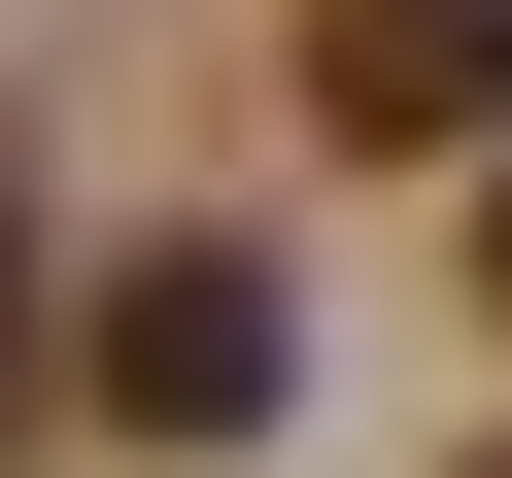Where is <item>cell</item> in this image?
<instances>
[{
	"mask_svg": "<svg viewBox=\"0 0 512 478\" xmlns=\"http://www.w3.org/2000/svg\"><path fill=\"white\" fill-rule=\"evenodd\" d=\"M69 376H103V444H274L308 308H274V239H103V308H69Z\"/></svg>",
	"mask_w": 512,
	"mask_h": 478,
	"instance_id": "obj_1",
	"label": "cell"
},
{
	"mask_svg": "<svg viewBox=\"0 0 512 478\" xmlns=\"http://www.w3.org/2000/svg\"><path fill=\"white\" fill-rule=\"evenodd\" d=\"M308 103L410 171H512V0H308Z\"/></svg>",
	"mask_w": 512,
	"mask_h": 478,
	"instance_id": "obj_2",
	"label": "cell"
},
{
	"mask_svg": "<svg viewBox=\"0 0 512 478\" xmlns=\"http://www.w3.org/2000/svg\"><path fill=\"white\" fill-rule=\"evenodd\" d=\"M0 444H35V274H0Z\"/></svg>",
	"mask_w": 512,
	"mask_h": 478,
	"instance_id": "obj_3",
	"label": "cell"
},
{
	"mask_svg": "<svg viewBox=\"0 0 512 478\" xmlns=\"http://www.w3.org/2000/svg\"><path fill=\"white\" fill-rule=\"evenodd\" d=\"M478 308H512V171H478Z\"/></svg>",
	"mask_w": 512,
	"mask_h": 478,
	"instance_id": "obj_4",
	"label": "cell"
},
{
	"mask_svg": "<svg viewBox=\"0 0 512 478\" xmlns=\"http://www.w3.org/2000/svg\"><path fill=\"white\" fill-rule=\"evenodd\" d=\"M444 478H512V410H478V444H444Z\"/></svg>",
	"mask_w": 512,
	"mask_h": 478,
	"instance_id": "obj_5",
	"label": "cell"
}]
</instances>
